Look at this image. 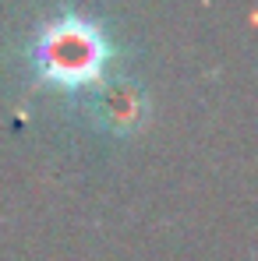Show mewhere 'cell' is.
I'll use <instances>...</instances> for the list:
<instances>
[{
  "mask_svg": "<svg viewBox=\"0 0 258 261\" xmlns=\"http://www.w3.org/2000/svg\"><path fill=\"white\" fill-rule=\"evenodd\" d=\"M110 46L96 25L82 18H60L36 43L39 78L60 88H88L103 78Z\"/></svg>",
  "mask_w": 258,
  "mask_h": 261,
  "instance_id": "obj_1",
  "label": "cell"
}]
</instances>
